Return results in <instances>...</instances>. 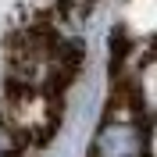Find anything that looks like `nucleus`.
<instances>
[{"mask_svg":"<svg viewBox=\"0 0 157 157\" xmlns=\"http://www.w3.org/2000/svg\"><path fill=\"white\" fill-rule=\"evenodd\" d=\"M143 150H147V136L136 121H111L100 128L93 143V157H143Z\"/></svg>","mask_w":157,"mask_h":157,"instance_id":"1","label":"nucleus"}]
</instances>
